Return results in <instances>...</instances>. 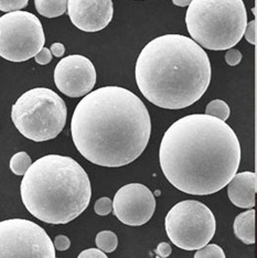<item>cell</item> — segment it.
<instances>
[{
	"label": "cell",
	"mask_w": 257,
	"mask_h": 258,
	"mask_svg": "<svg viewBox=\"0 0 257 258\" xmlns=\"http://www.w3.org/2000/svg\"><path fill=\"white\" fill-rule=\"evenodd\" d=\"M242 149L233 129L217 117L194 114L168 128L160 144L159 161L174 187L192 196L223 189L236 174Z\"/></svg>",
	"instance_id": "cell-1"
},
{
	"label": "cell",
	"mask_w": 257,
	"mask_h": 258,
	"mask_svg": "<svg viewBox=\"0 0 257 258\" xmlns=\"http://www.w3.org/2000/svg\"><path fill=\"white\" fill-rule=\"evenodd\" d=\"M75 147L97 166L117 168L135 161L149 142L151 120L136 94L105 86L87 94L71 120Z\"/></svg>",
	"instance_id": "cell-2"
},
{
	"label": "cell",
	"mask_w": 257,
	"mask_h": 258,
	"mask_svg": "<svg viewBox=\"0 0 257 258\" xmlns=\"http://www.w3.org/2000/svg\"><path fill=\"white\" fill-rule=\"evenodd\" d=\"M135 78L150 103L181 109L200 99L211 82V63L196 41L181 34H165L145 46L137 58Z\"/></svg>",
	"instance_id": "cell-3"
},
{
	"label": "cell",
	"mask_w": 257,
	"mask_h": 258,
	"mask_svg": "<svg viewBox=\"0 0 257 258\" xmlns=\"http://www.w3.org/2000/svg\"><path fill=\"white\" fill-rule=\"evenodd\" d=\"M20 193L34 218L49 224H67L89 207L92 186L85 170L71 157L48 155L23 174Z\"/></svg>",
	"instance_id": "cell-4"
},
{
	"label": "cell",
	"mask_w": 257,
	"mask_h": 258,
	"mask_svg": "<svg viewBox=\"0 0 257 258\" xmlns=\"http://www.w3.org/2000/svg\"><path fill=\"white\" fill-rule=\"evenodd\" d=\"M185 23L191 38L199 45L223 51L242 40L247 13L243 0H192Z\"/></svg>",
	"instance_id": "cell-5"
},
{
	"label": "cell",
	"mask_w": 257,
	"mask_h": 258,
	"mask_svg": "<svg viewBox=\"0 0 257 258\" xmlns=\"http://www.w3.org/2000/svg\"><path fill=\"white\" fill-rule=\"evenodd\" d=\"M66 102L46 87H36L17 99L11 119L26 138L41 143L54 139L67 122Z\"/></svg>",
	"instance_id": "cell-6"
},
{
	"label": "cell",
	"mask_w": 257,
	"mask_h": 258,
	"mask_svg": "<svg viewBox=\"0 0 257 258\" xmlns=\"http://www.w3.org/2000/svg\"><path fill=\"white\" fill-rule=\"evenodd\" d=\"M217 230L214 214L196 200L177 203L166 216V232L177 247L198 250L211 240Z\"/></svg>",
	"instance_id": "cell-7"
},
{
	"label": "cell",
	"mask_w": 257,
	"mask_h": 258,
	"mask_svg": "<svg viewBox=\"0 0 257 258\" xmlns=\"http://www.w3.org/2000/svg\"><path fill=\"white\" fill-rule=\"evenodd\" d=\"M45 43L42 25L28 11H13L0 17V56L25 62L36 56Z\"/></svg>",
	"instance_id": "cell-8"
},
{
	"label": "cell",
	"mask_w": 257,
	"mask_h": 258,
	"mask_svg": "<svg viewBox=\"0 0 257 258\" xmlns=\"http://www.w3.org/2000/svg\"><path fill=\"white\" fill-rule=\"evenodd\" d=\"M53 242L42 227L23 219L0 222V258H55Z\"/></svg>",
	"instance_id": "cell-9"
},
{
	"label": "cell",
	"mask_w": 257,
	"mask_h": 258,
	"mask_svg": "<svg viewBox=\"0 0 257 258\" xmlns=\"http://www.w3.org/2000/svg\"><path fill=\"white\" fill-rule=\"evenodd\" d=\"M113 209L115 216L121 223L131 226H140L154 215L156 199L147 186L131 183L116 192Z\"/></svg>",
	"instance_id": "cell-10"
},
{
	"label": "cell",
	"mask_w": 257,
	"mask_h": 258,
	"mask_svg": "<svg viewBox=\"0 0 257 258\" xmlns=\"http://www.w3.org/2000/svg\"><path fill=\"white\" fill-rule=\"evenodd\" d=\"M54 83L57 90L69 97L85 96L95 86V68L83 55H69L55 67Z\"/></svg>",
	"instance_id": "cell-11"
},
{
	"label": "cell",
	"mask_w": 257,
	"mask_h": 258,
	"mask_svg": "<svg viewBox=\"0 0 257 258\" xmlns=\"http://www.w3.org/2000/svg\"><path fill=\"white\" fill-rule=\"evenodd\" d=\"M68 14L73 25L84 32H97L113 19L112 0H68Z\"/></svg>",
	"instance_id": "cell-12"
},
{
	"label": "cell",
	"mask_w": 257,
	"mask_h": 258,
	"mask_svg": "<svg viewBox=\"0 0 257 258\" xmlns=\"http://www.w3.org/2000/svg\"><path fill=\"white\" fill-rule=\"evenodd\" d=\"M256 173L245 171L236 173L231 179L227 186V195L231 202L237 208L252 209L255 205L256 196Z\"/></svg>",
	"instance_id": "cell-13"
},
{
	"label": "cell",
	"mask_w": 257,
	"mask_h": 258,
	"mask_svg": "<svg viewBox=\"0 0 257 258\" xmlns=\"http://www.w3.org/2000/svg\"><path fill=\"white\" fill-rule=\"evenodd\" d=\"M234 233L244 244L250 245L255 243V211L253 209L236 216Z\"/></svg>",
	"instance_id": "cell-14"
},
{
	"label": "cell",
	"mask_w": 257,
	"mask_h": 258,
	"mask_svg": "<svg viewBox=\"0 0 257 258\" xmlns=\"http://www.w3.org/2000/svg\"><path fill=\"white\" fill-rule=\"evenodd\" d=\"M38 13L45 18H56L66 14L68 0H34Z\"/></svg>",
	"instance_id": "cell-15"
},
{
	"label": "cell",
	"mask_w": 257,
	"mask_h": 258,
	"mask_svg": "<svg viewBox=\"0 0 257 258\" xmlns=\"http://www.w3.org/2000/svg\"><path fill=\"white\" fill-rule=\"evenodd\" d=\"M96 245L98 249H101L105 253H113L117 248L118 239L116 234L110 231L99 232L96 235Z\"/></svg>",
	"instance_id": "cell-16"
},
{
	"label": "cell",
	"mask_w": 257,
	"mask_h": 258,
	"mask_svg": "<svg viewBox=\"0 0 257 258\" xmlns=\"http://www.w3.org/2000/svg\"><path fill=\"white\" fill-rule=\"evenodd\" d=\"M32 165L31 158L27 152L20 151L17 152L16 155L13 156L10 159V170L13 171L16 175H23L27 170Z\"/></svg>",
	"instance_id": "cell-17"
},
{
	"label": "cell",
	"mask_w": 257,
	"mask_h": 258,
	"mask_svg": "<svg viewBox=\"0 0 257 258\" xmlns=\"http://www.w3.org/2000/svg\"><path fill=\"white\" fill-rule=\"evenodd\" d=\"M230 107L222 99H214L210 102L206 108V114L217 117V118L225 121L230 117Z\"/></svg>",
	"instance_id": "cell-18"
},
{
	"label": "cell",
	"mask_w": 257,
	"mask_h": 258,
	"mask_svg": "<svg viewBox=\"0 0 257 258\" xmlns=\"http://www.w3.org/2000/svg\"><path fill=\"white\" fill-rule=\"evenodd\" d=\"M195 258H225L224 250L217 244H209L198 249Z\"/></svg>",
	"instance_id": "cell-19"
},
{
	"label": "cell",
	"mask_w": 257,
	"mask_h": 258,
	"mask_svg": "<svg viewBox=\"0 0 257 258\" xmlns=\"http://www.w3.org/2000/svg\"><path fill=\"white\" fill-rule=\"evenodd\" d=\"M29 0H0V11L13 13L27 7Z\"/></svg>",
	"instance_id": "cell-20"
},
{
	"label": "cell",
	"mask_w": 257,
	"mask_h": 258,
	"mask_svg": "<svg viewBox=\"0 0 257 258\" xmlns=\"http://www.w3.org/2000/svg\"><path fill=\"white\" fill-rule=\"evenodd\" d=\"M112 209H113V202L109 198H106V197L98 199L94 205L95 213L98 215H102V216L109 214Z\"/></svg>",
	"instance_id": "cell-21"
},
{
	"label": "cell",
	"mask_w": 257,
	"mask_h": 258,
	"mask_svg": "<svg viewBox=\"0 0 257 258\" xmlns=\"http://www.w3.org/2000/svg\"><path fill=\"white\" fill-rule=\"evenodd\" d=\"M225 61L231 67H235L242 61V53L236 49H227L225 53Z\"/></svg>",
	"instance_id": "cell-22"
},
{
	"label": "cell",
	"mask_w": 257,
	"mask_h": 258,
	"mask_svg": "<svg viewBox=\"0 0 257 258\" xmlns=\"http://www.w3.org/2000/svg\"><path fill=\"white\" fill-rule=\"evenodd\" d=\"M244 36L245 39L247 40V42L253 45L256 44V20L247 22L246 28H245Z\"/></svg>",
	"instance_id": "cell-23"
},
{
	"label": "cell",
	"mask_w": 257,
	"mask_h": 258,
	"mask_svg": "<svg viewBox=\"0 0 257 258\" xmlns=\"http://www.w3.org/2000/svg\"><path fill=\"white\" fill-rule=\"evenodd\" d=\"M34 60H36V62L38 64H41V66H45V64H48L52 61L51 51L48 48H44L43 46L39 53L34 56Z\"/></svg>",
	"instance_id": "cell-24"
},
{
	"label": "cell",
	"mask_w": 257,
	"mask_h": 258,
	"mask_svg": "<svg viewBox=\"0 0 257 258\" xmlns=\"http://www.w3.org/2000/svg\"><path fill=\"white\" fill-rule=\"evenodd\" d=\"M54 248L57 250H67L71 246V240L66 235H57L54 239Z\"/></svg>",
	"instance_id": "cell-25"
},
{
	"label": "cell",
	"mask_w": 257,
	"mask_h": 258,
	"mask_svg": "<svg viewBox=\"0 0 257 258\" xmlns=\"http://www.w3.org/2000/svg\"><path fill=\"white\" fill-rule=\"evenodd\" d=\"M78 258H108L104 251L96 248H89L82 251Z\"/></svg>",
	"instance_id": "cell-26"
},
{
	"label": "cell",
	"mask_w": 257,
	"mask_h": 258,
	"mask_svg": "<svg viewBox=\"0 0 257 258\" xmlns=\"http://www.w3.org/2000/svg\"><path fill=\"white\" fill-rule=\"evenodd\" d=\"M171 251H172L171 246L168 243H160L158 245V247H157V249H156V253L162 258H167L169 255L171 254Z\"/></svg>",
	"instance_id": "cell-27"
},
{
	"label": "cell",
	"mask_w": 257,
	"mask_h": 258,
	"mask_svg": "<svg viewBox=\"0 0 257 258\" xmlns=\"http://www.w3.org/2000/svg\"><path fill=\"white\" fill-rule=\"evenodd\" d=\"M50 51H51V53L53 54L54 56L61 57L64 54V52H66V48H64V45L62 43L56 42V43H53V44L51 45Z\"/></svg>",
	"instance_id": "cell-28"
},
{
	"label": "cell",
	"mask_w": 257,
	"mask_h": 258,
	"mask_svg": "<svg viewBox=\"0 0 257 258\" xmlns=\"http://www.w3.org/2000/svg\"><path fill=\"white\" fill-rule=\"evenodd\" d=\"M192 0H172V3L178 7H186L191 4Z\"/></svg>",
	"instance_id": "cell-29"
},
{
	"label": "cell",
	"mask_w": 257,
	"mask_h": 258,
	"mask_svg": "<svg viewBox=\"0 0 257 258\" xmlns=\"http://www.w3.org/2000/svg\"><path fill=\"white\" fill-rule=\"evenodd\" d=\"M55 258H57V257H55Z\"/></svg>",
	"instance_id": "cell-30"
}]
</instances>
